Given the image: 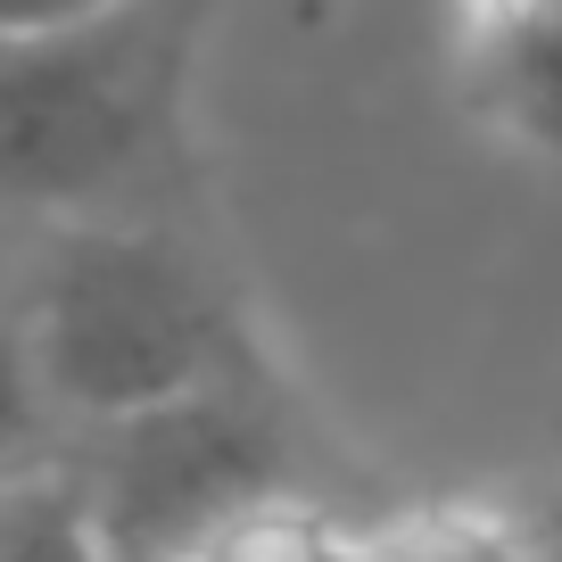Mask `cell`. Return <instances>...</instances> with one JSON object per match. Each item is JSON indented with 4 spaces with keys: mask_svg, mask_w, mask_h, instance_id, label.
<instances>
[{
    "mask_svg": "<svg viewBox=\"0 0 562 562\" xmlns=\"http://www.w3.org/2000/svg\"><path fill=\"white\" fill-rule=\"evenodd\" d=\"M207 0H124L100 18L0 34V215H149L191 166V75Z\"/></svg>",
    "mask_w": 562,
    "mask_h": 562,
    "instance_id": "obj_1",
    "label": "cell"
},
{
    "mask_svg": "<svg viewBox=\"0 0 562 562\" xmlns=\"http://www.w3.org/2000/svg\"><path fill=\"white\" fill-rule=\"evenodd\" d=\"M18 290L42 405L83 430L265 372L224 265L166 207L58 224Z\"/></svg>",
    "mask_w": 562,
    "mask_h": 562,
    "instance_id": "obj_2",
    "label": "cell"
},
{
    "mask_svg": "<svg viewBox=\"0 0 562 562\" xmlns=\"http://www.w3.org/2000/svg\"><path fill=\"white\" fill-rule=\"evenodd\" d=\"M67 472L108 562H199L248 513L306 496L299 430L281 422L265 372L100 422L83 430V456H67Z\"/></svg>",
    "mask_w": 562,
    "mask_h": 562,
    "instance_id": "obj_3",
    "label": "cell"
},
{
    "mask_svg": "<svg viewBox=\"0 0 562 562\" xmlns=\"http://www.w3.org/2000/svg\"><path fill=\"white\" fill-rule=\"evenodd\" d=\"M447 75L480 133L562 158V0H447Z\"/></svg>",
    "mask_w": 562,
    "mask_h": 562,
    "instance_id": "obj_4",
    "label": "cell"
},
{
    "mask_svg": "<svg viewBox=\"0 0 562 562\" xmlns=\"http://www.w3.org/2000/svg\"><path fill=\"white\" fill-rule=\"evenodd\" d=\"M356 562H538V546L480 505H405L356 521Z\"/></svg>",
    "mask_w": 562,
    "mask_h": 562,
    "instance_id": "obj_5",
    "label": "cell"
},
{
    "mask_svg": "<svg viewBox=\"0 0 562 562\" xmlns=\"http://www.w3.org/2000/svg\"><path fill=\"white\" fill-rule=\"evenodd\" d=\"M0 562H108L67 456L0 472Z\"/></svg>",
    "mask_w": 562,
    "mask_h": 562,
    "instance_id": "obj_6",
    "label": "cell"
},
{
    "mask_svg": "<svg viewBox=\"0 0 562 562\" xmlns=\"http://www.w3.org/2000/svg\"><path fill=\"white\" fill-rule=\"evenodd\" d=\"M100 9H124V0H0V34H42V25L100 18Z\"/></svg>",
    "mask_w": 562,
    "mask_h": 562,
    "instance_id": "obj_7",
    "label": "cell"
}]
</instances>
